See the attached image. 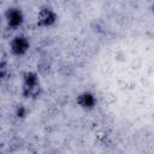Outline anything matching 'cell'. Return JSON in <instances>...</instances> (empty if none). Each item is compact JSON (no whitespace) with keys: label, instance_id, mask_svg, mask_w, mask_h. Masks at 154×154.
Instances as JSON below:
<instances>
[{"label":"cell","instance_id":"cell-5","mask_svg":"<svg viewBox=\"0 0 154 154\" xmlns=\"http://www.w3.org/2000/svg\"><path fill=\"white\" fill-rule=\"evenodd\" d=\"M76 103L83 111H91L97 103L96 95L90 90H83L76 96Z\"/></svg>","mask_w":154,"mask_h":154},{"label":"cell","instance_id":"cell-6","mask_svg":"<svg viewBox=\"0 0 154 154\" xmlns=\"http://www.w3.org/2000/svg\"><path fill=\"white\" fill-rule=\"evenodd\" d=\"M36 72L38 73L40 77H43L51 72V63L48 60H40L37 63V69Z\"/></svg>","mask_w":154,"mask_h":154},{"label":"cell","instance_id":"cell-7","mask_svg":"<svg viewBox=\"0 0 154 154\" xmlns=\"http://www.w3.org/2000/svg\"><path fill=\"white\" fill-rule=\"evenodd\" d=\"M14 116L17 119H25L29 116V108L24 103H18L14 107Z\"/></svg>","mask_w":154,"mask_h":154},{"label":"cell","instance_id":"cell-2","mask_svg":"<svg viewBox=\"0 0 154 154\" xmlns=\"http://www.w3.org/2000/svg\"><path fill=\"white\" fill-rule=\"evenodd\" d=\"M8 48L13 57H24L30 49V40L24 34H17L10 40Z\"/></svg>","mask_w":154,"mask_h":154},{"label":"cell","instance_id":"cell-3","mask_svg":"<svg viewBox=\"0 0 154 154\" xmlns=\"http://www.w3.org/2000/svg\"><path fill=\"white\" fill-rule=\"evenodd\" d=\"M58 22V13L48 5L42 6L36 14V25L38 28H51Z\"/></svg>","mask_w":154,"mask_h":154},{"label":"cell","instance_id":"cell-8","mask_svg":"<svg viewBox=\"0 0 154 154\" xmlns=\"http://www.w3.org/2000/svg\"><path fill=\"white\" fill-rule=\"evenodd\" d=\"M11 70H10V63L7 59L0 60V79H5L8 77Z\"/></svg>","mask_w":154,"mask_h":154},{"label":"cell","instance_id":"cell-4","mask_svg":"<svg viewBox=\"0 0 154 154\" xmlns=\"http://www.w3.org/2000/svg\"><path fill=\"white\" fill-rule=\"evenodd\" d=\"M4 18H5V22H6V25L10 28V29H18L23 25L24 23V13L22 11L20 7L18 6H10L5 10V13H4Z\"/></svg>","mask_w":154,"mask_h":154},{"label":"cell","instance_id":"cell-1","mask_svg":"<svg viewBox=\"0 0 154 154\" xmlns=\"http://www.w3.org/2000/svg\"><path fill=\"white\" fill-rule=\"evenodd\" d=\"M42 93L40 76L36 71L26 70L22 73V85H20V94L24 99L35 100Z\"/></svg>","mask_w":154,"mask_h":154}]
</instances>
